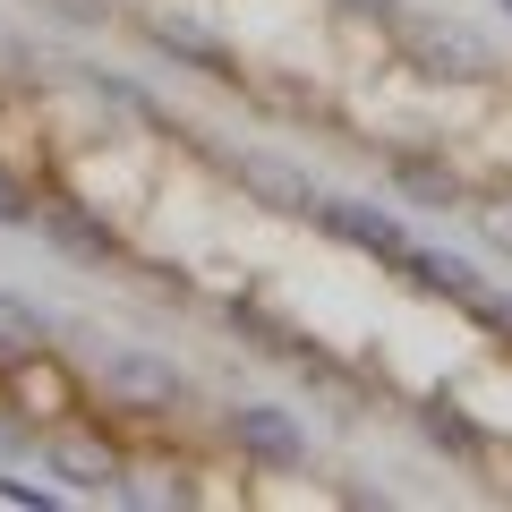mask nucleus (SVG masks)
I'll use <instances>...</instances> for the list:
<instances>
[{
    "instance_id": "obj_9",
    "label": "nucleus",
    "mask_w": 512,
    "mask_h": 512,
    "mask_svg": "<svg viewBox=\"0 0 512 512\" xmlns=\"http://www.w3.org/2000/svg\"><path fill=\"white\" fill-rule=\"evenodd\" d=\"M478 308H487V316H495V325H504V333H512V299H478Z\"/></svg>"
},
{
    "instance_id": "obj_1",
    "label": "nucleus",
    "mask_w": 512,
    "mask_h": 512,
    "mask_svg": "<svg viewBox=\"0 0 512 512\" xmlns=\"http://www.w3.org/2000/svg\"><path fill=\"white\" fill-rule=\"evenodd\" d=\"M239 188H256L274 214H316V205H325V197L308 188V171L274 163V154H239Z\"/></svg>"
},
{
    "instance_id": "obj_3",
    "label": "nucleus",
    "mask_w": 512,
    "mask_h": 512,
    "mask_svg": "<svg viewBox=\"0 0 512 512\" xmlns=\"http://www.w3.org/2000/svg\"><path fill=\"white\" fill-rule=\"evenodd\" d=\"M316 214H325V231H342L350 248H376V256H393V265L410 256V231L393 214H376V205H316Z\"/></svg>"
},
{
    "instance_id": "obj_7",
    "label": "nucleus",
    "mask_w": 512,
    "mask_h": 512,
    "mask_svg": "<svg viewBox=\"0 0 512 512\" xmlns=\"http://www.w3.org/2000/svg\"><path fill=\"white\" fill-rule=\"evenodd\" d=\"M26 214H35V205H26V197H18V180L0 171V222H26Z\"/></svg>"
},
{
    "instance_id": "obj_2",
    "label": "nucleus",
    "mask_w": 512,
    "mask_h": 512,
    "mask_svg": "<svg viewBox=\"0 0 512 512\" xmlns=\"http://www.w3.org/2000/svg\"><path fill=\"white\" fill-rule=\"evenodd\" d=\"M231 436H239V453H256V461H274V470H291L299 453H308V444H299V427H291V410H239L231 419Z\"/></svg>"
},
{
    "instance_id": "obj_4",
    "label": "nucleus",
    "mask_w": 512,
    "mask_h": 512,
    "mask_svg": "<svg viewBox=\"0 0 512 512\" xmlns=\"http://www.w3.org/2000/svg\"><path fill=\"white\" fill-rule=\"evenodd\" d=\"M103 384H111V393H128V402H171V367L146 359V350H111Z\"/></svg>"
},
{
    "instance_id": "obj_5",
    "label": "nucleus",
    "mask_w": 512,
    "mask_h": 512,
    "mask_svg": "<svg viewBox=\"0 0 512 512\" xmlns=\"http://www.w3.org/2000/svg\"><path fill=\"white\" fill-rule=\"evenodd\" d=\"M52 470L69 478V487H111V478H120V470H111V453H103V444H86V436L52 444Z\"/></svg>"
},
{
    "instance_id": "obj_6",
    "label": "nucleus",
    "mask_w": 512,
    "mask_h": 512,
    "mask_svg": "<svg viewBox=\"0 0 512 512\" xmlns=\"http://www.w3.org/2000/svg\"><path fill=\"white\" fill-rule=\"evenodd\" d=\"M35 342H43V316L18 308V299H0V359H26Z\"/></svg>"
},
{
    "instance_id": "obj_10",
    "label": "nucleus",
    "mask_w": 512,
    "mask_h": 512,
    "mask_svg": "<svg viewBox=\"0 0 512 512\" xmlns=\"http://www.w3.org/2000/svg\"><path fill=\"white\" fill-rule=\"evenodd\" d=\"M504 9H512V0H504Z\"/></svg>"
},
{
    "instance_id": "obj_8",
    "label": "nucleus",
    "mask_w": 512,
    "mask_h": 512,
    "mask_svg": "<svg viewBox=\"0 0 512 512\" xmlns=\"http://www.w3.org/2000/svg\"><path fill=\"white\" fill-rule=\"evenodd\" d=\"M427 43H436V60H478V43H470V35H427Z\"/></svg>"
}]
</instances>
